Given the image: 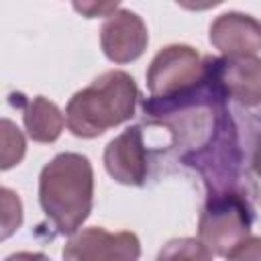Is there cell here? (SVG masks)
<instances>
[{
	"mask_svg": "<svg viewBox=\"0 0 261 261\" xmlns=\"http://www.w3.org/2000/svg\"><path fill=\"white\" fill-rule=\"evenodd\" d=\"M39 204L57 234L82 228L94 204V169L86 155L59 153L39 175Z\"/></svg>",
	"mask_w": 261,
	"mask_h": 261,
	"instance_id": "6da1fadb",
	"label": "cell"
},
{
	"mask_svg": "<svg viewBox=\"0 0 261 261\" xmlns=\"http://www.w3.org/2000/svg\"><path fill=\"white\" fill-rule=\"evenodd\" d=\"M139 88L130 73L110 69L75 92L65 106L67 128L82 139H94L135 116Z\"/></svg>",
	"mask_w": 261,
	"mask_h": 261,
	"instance_id": "7a4b0ae2",
	"label": "cell"
},
{
	"mask_svg": "<svg viewBox=\"0 0 261 261\" xmlns=\"http://www.w3.org/2000/svg\"><path fill=\"white\" fill-rule=\"evenodd\" d=\"M253 208L245 190L208 192L198 220V239L212 255L228 257V253L251 234Z\"/></svg>",
	"mask_w": 261,
	"mask_h": 261,
	"instance_id": "3957f363",
	"label": "cell"
},
{
	"mask_svg": "<svg viewBox=\"0 0 261 261\" xmlns=\"http://www.w3.org/2000/svg\"><path fill=\"white\" fill-rule=\"evenodd\" d=\"M206 77V57L190 45H167L147 69V88L153 98H171L196 88Z\"/></svg>",
	"mask_w": 261,
	"mask_h": 261,
	"instance_id": "277c9868",
	"label": "cell"
},
{
	"mask_svg": "<svg viewBox=\"0 0 261 261\" xmlns=\"http://www.w3.org/2000/svg\"><path fill=\"white\" fill-rule=\"evenodd\" d=\"M69 261H135L141 257V243L135 232H108L100 226L77 230L61 251Z\"/></svg>",
	"mask_w": 261,
	"mask_h": 261,
	"instance_id": "5b68a950",
	"label": "cell"
},
{
	"mask_svg": "<svg viewBox=\"0 0 261 261\" xmlns=\"http://www.w3.org/2000/svg\"><path fill=\"white\" fill-rule=\"evenodd\" d=\"M208 73L226 98L241 106L253 108L261 104V57L255 55H224L206 57Z\"/></svg>",
	"mask_w": 261,
	"mask_h": 261,
	"instance_id": "8992f818",
	"label": "cell"
},
{
	"mask_svg": "<svg viewBox=\"0 0 261 261\" xmlns=\"http://www.w3.org/2000/svg\"><path fill=\"white\" fill-rule=\"evenodd\" d=\"M149 45V33L143 18L126 8L112 12L100 29V47L114 63L139 59Z\"/></svg>",
	"mask_w": 261,
	"mask_h": 261,
	"instance_id": "52a82bcc",
	"label": "cell"
},
{
	"mask_svg": "<svg viewBox=\"0 0 261 261\" xmlns=\"http://www.w3.org/2000/svg\"><path fill=\"white\" fill-rule=\"evenodd\" d=\"M108 175L124 186H143L149 175V157L141 126H128L104 149Z\"/></svg>",
	"mask_w": 261,
	"mask_h": 261,
	"instance_id": "ba28073f",
	"label": "cell"
},
{
	"mask_svg": "<svg viewBox=\"0 0 261 261\" xmlns=\"http://www.w3.org/2000/svg\"><path fill=\"white\" fill-rule=\"evenodd\" d=\"M210 43L224 55H255L261 51V22L243 12H224L210 24Z\"/></svg>",
	"mask_w": 261,
	"mask_h": 261,
	"instance_id": "9c48e42d",
	"label": "cell"
},
{
	"mask_svg": "<svg viewBox=\"0 0 261 261\" xmlns=\"http://www.w3.org/2000/svg\"><path fill=\"white\" fill-rule=\"evenodd\" d=\"M22 120L29 137L37 143H53L59 139L65 118L61 110L47 100L45 96H35L31 100H22Z\"/></svg>",
	"mask_w": 261,
	"mask_h": 261,
	"instance_id": "30bf717a",
	"label": "cell"
},
{
	"mask_svg": "<svg viewBox=\"0 0 261 261\" xmlns=\"http://www.w3.org/2000/svg\"><path fill=\"white\" fill-rule=\"evenodd\" d=\"M24 151H27V141L20 128L12 120L2 118V163L0 167L6 171L18 165L24 157Z\"/></svg>",
	"mask_w": 261,
	"mask_h": 261,
	"instance_id": "8fae6325",
	"label": "cell"
},
{
	"mask_svg": "<svg viewBox=\"0 0 261 261\" xmlns=\"http://www.w3.org/2000/svg\"><path fill=\"white\" fill-rule=\"evenodd\" d=\"M212 253L208 251V247L200 241V239H173L169 241L161 253L159 259H210Z\"/></svg>",
	"mask_w": 261,
	"mask_h": 261,
	"instance_id": "7c38bea8",
	"label": "cell"
},
{
	"mask_svg": "<svg viewBox=\"0 0 261 261\" xmlns=\"http://www.w3.org/2000/svg\"><path fill=\"white\" fill-rule=\"evenodd\" d=\"M0 200H2V232H0V239H8L22 224V204H20V198L8 188H0Z\"/></svg>",
	"mask_w": 261,
	"mask_h": 261,
	"instance_id": "4fadbf2b",
	"label": "cell"
},
{
	"mask_svg": "<svg viewBox=\"0 0 261 261\" xmlns=\"http://www.w3.org/2000/svg\"><path fill=\"white\" fill-rule=\"evenodd\" d=\"M120 2L122 0H73V8L84 18H100L116 12Z\"/></svg>",
	"mask_w": 261,
	"mask_h": 261,
	"instance_id": "5bb4252c",
	"label": "cell"
},
{
	"mask_svg": "<svg viewBox=\"0 0 261 261\" xmlns=\"http://www.w3.org/2000/svg\"><path fill=\"white\" fill-rule=\"evenodd\" d=\"M228 259H261V237H245L228 253Z\"/></svg>",
	"mask_w": 261,
	"mask_h": 261,
	"instance_id": "9a60e30c",
	"label": "cell"
},
{
	"mask_svg": "<svg viewBox=\"0 0 261 261\" xmlns=\"http://www.w3.org/2000/svg\"><path fill=\"white\" fill-rule=\"evenodd\" d=\"M181 8H186V10H196V12H200V10H210V8H214V6H218V4H222L224 0H175Z\"/></svg>",
	"mask_w": 261,
	"mask_h": 261,
	"instance_id": "2e32d148",
	"label": "cell"
},
{
	"mask_svg": "<svg viewBox=\"0 0 261 261\" xmlns=\"http://www.w3.org/2000/svg\"><path fill=\"white\" fill-rule=\"evenodd\" d=\"M251 167H253V171L261 177V128H259V133H257V137H255V141H253V153H251Z\"/></svg>",
	"mask_w": 261,
	"mask_h": 261,
	"instance_id": "e0dca14e",
	"label": "cell"
}]
</instances>
